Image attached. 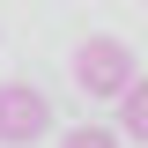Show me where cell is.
I'll return each mask as SVG.
<instances>
[{"mask_svg":"<svg viewBox=\"0 0 148 148\" xmlns=\"http://www.w3.org/2000/svg\"><path fill=\"white\" fill-rule=\"evenodd\" d=\"M52 133V104L37 82H0V148H37Z\"/></svg>","mask_w":148,"mask_h":148,"instance_id":"2","label":"cell"},{"mask_svg":"<svg viewBox=\"0 0 148 148\" xmlns=\"http://www.w3.org/2000/svg\"><path fill=\"white\" fill-rule=\"evenodd\" d=\"M59 148H119V133H111V126H74Z\"/></svg>","mask_w":148,"mask_h":148,"instance_id":"4","label":"cell"},{"mask_svg":"<svg viewBox=\"0 0 148 148\" xmlns=\"http://www.w3.org/2000/svg\"><path fill=\"white\" fill-rule=\"evenodd\" d=\"M119 126H126V133H133V141H141V148H148V74H133V89H126V96H119Z\"/></svg>","mask_w":148,"mask_h":148,"instance_id":"3","label":"cell"},{"mask_svg":"<svg viewBox=\"0 0 148 148\" xmlns=\"http://www.w3.org/2000/svg\"><path fill=\"white\" fill-rule=\"evenodd\" d=\"M74 89L82 96H96V104H119V96L133 89V45L126 37H82L74 45Z\"/></svg>","mask_w":148,"mask_h":148,"instance_id":"1","label":"cell"}]
</instances>
